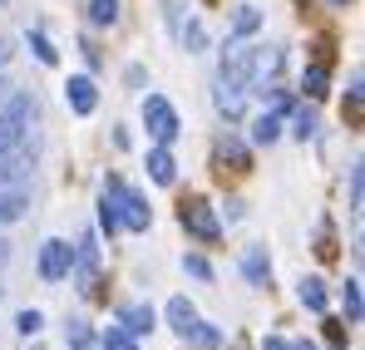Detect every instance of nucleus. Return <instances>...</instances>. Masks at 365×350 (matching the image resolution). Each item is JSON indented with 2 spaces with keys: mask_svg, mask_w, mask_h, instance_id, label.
<instances>
[{
  "mask_svg": "<svg viewBox=\"0 0 365 350\" xmlns=\"http://www.w3.org/2000/svg\"><path fill=\"white\" fill-rule=\"evenodd\" d=\"M30 118H35V99L30 94H5V104H0V153L15 148L30 133Z\"/></svg>",
  "mask_w": 365,
  "mask_h": 350,
  "instance_id": "f257e3e1",
  "label": "nucleus"
},
{
  "mask_svg": "<svg viewBox=\"0 0 365 350\" xmlns=\"http://www.w3.org/2000/svg\"><path fill=\"white\" fill-rule=\"evenodd\" d=\"M143 128H148L153 143L168 148V143L178 138V109H173L163 94H148V99H143Z\"/></svg>",
  "mask_w": 365,
  "mask_h": 350,
  "instance_id": "f03ea898",
  "label": "nucleus"
},
{
  "mask_svg": "<svg viewBox=\"0 0 365 350\" xmlns=\"http://www.w3.org/2000/svg\"><path fill=\"white\" fill-rule=\"evenodd\" d=\"M257 64H262V50H257V45H227L217 79H222V84H237V89H247V84L257 79Z\"/></svg>",
  "mask_w": 365,
  "mask_h": 350,
  "instance_id": "7ed1b4c3",
  "label": "nucleus"
},
{
  "mask_svg": "<svg viewBox=\"0 0 365 350\" xmlns=\"http://www.w3.org/2000/svg\"><path fill=\"white\" fill-rule=\"evenodd\" d=\"M35 168V143H15V148H5L0 153V192H10V187H25V177Z\"/></svg>",
  "mask_w": 365,
  "mask_h": 350,
  "instance_id": "20e7f679",
  "label": "nucleus"
},
{
  "mask_svg": "<svg viewBox=\"0 0 365 350\" xmlns=\"http://www.w3.org/2000/svg\"><path fill=\"white\" fill-rule=\"evenodd\" d=\"M74 272V247L64 242V237H50L45 247H40V277L45 282H64Z\"/></svg>",
  "mask_w": 365,
  "mask_h": 350,
  "instance_id": "39448f33",
  "label": "nucleus"
},
{
  "mask_svg": "<svg viewBox=\"0 0 365 350\" xmlns=\"http://www.w3.org/2000/svg\"><path fill=\"white\" fill-rule=\"evenodd\" d=\"M119 222L128 227V232H148V222H153L148 197H143L138 187H123V182H119Z\"/></svg>",
  "mask_w": 365,
  "mask_h": 350,
  "instance_id": "423d86ee",
  "label": "nucleus"
},
{
  "mask_svg": "<svg viewBox=\"0 0 365 350\" xmlns=\"http://www.w3.org/2000/svg\"><path fill=\"white\" fill-rule=\"evenodd\" d=\"M178 222H182L192 237H202V242H217V237H222V222L212 217V207H207V202H182Z\"/></svg>",
  "mask_w": 365,
  "mask_h": 350,
  "instance_id": "0eeeda50",
  "label": "nucleus"
},
{
  "mask_svg": "<svg viewBox=\"0 0 365 350\" xmlns=\"http://www.w3.org/2000/svg\"><path fill=\"white\" fill-rule=\"evenodd\" d=\"M64 104H69L79 118H89L94 109H99V89H94V79H89V74H69V84H64Z\"/></svg>",
  "mask_w": 365,
  "mask_h": 350,
  "instance_id": "6e6552de",
  "label": "nucleus"
},
{
  "mask_svg": "<svg viewBox=\"0 0 365 350\" xmlns=\"http://www.w3.org/2000/svg\"><path fill=\"white\" fill-rule=\"evenodd\" d=\"M119 182H123L119 173L104 177V197H99V232H104V237H114L123 227V222H119Z\"/></svg>",
  "mask_w": 365,
  "mask_h": 350,
  "instance_id": "1a4fd4ad",
  "label": "nucleus"
},
{
  "mask_svg": "<svg viewBox=\"0 0 365 350\" xmlns=\"http://www.w3.org/2000/svg\"><path fill=\"white\" fill-rule=\"evenodd\" d=\"M119 326L128 331V336H148V331H153V306H143V301L119 306Z\"/></svg>",
  "mask_w": 365,
  "mask_h": 350,
  "instance_id": "9d476101",
  "label": "nucleus"
},
{
  "mask_svg": "<svg viewBox=\"0 0 365 350\" xmlns=\"http://www.w3.org/2000/svg\"><path fill=\"white\" fill-rule=\"evenodd\" d=\"M148 177L158 182V187H173L178 182V163H173V153L158 143V148H148Z\"/></svg>",
  "mask_w": 365,
  "mask_h": 350,
  "instance_id": "9b49d317",
  "label": "nucleus"
},
{
  "mask_svg": "<svg viewBox=\"0 0 365 350\" xmlns=\"http://www.w3.org/2000/svg\"><path fill=\"white\" fill-rule=\"evenodd\" d=\"M242 94H247V89H237V84H222V79H217V89H212V104H217V114L237 123V118H242Z\"/></svg>",
  "mask_w": 365,
  "mask_h": 350,
  "instance_id": "f8f14e48",
  "label": "nucleus"
},
{
  "mask_svg": "<svg viewBox=\"0 0 365 350\" xmlns=\"http://www.w3.org/2000/svg\"><path fill=\"white\" fill-rule=\"evenodd\" d=\"M242 277L252 287H267V277H272V262H267V247H252L242 257Z\"/></svg>",
  "mask_w": 365,
  "mask_h": 350,
  "instance_id": "ddd939ff",
  "label": "nucleus"
},
{
  "mask_svg": "<svg viewBox=\"0 0 365 350\" xmlns=\"http://www.w3.org/2000/svg\"><path fill=\"white\" fill-rule=\"evenodd\" d=\"M20 217H25V187L0 192V227H10V222H20Z\"/></svg>",
  "mask_w": 365,
  "mask_h": 350,
  "instance_id": "4468645a",
  "label": "nucleus"
},
{
  "mask_svg": "<svg viewBox=\"0 0 365 350\" xmlns=\"http://www.w3.org/2000/svg\"><path fill=\"white\" fill-rule=\"evenodd\" d=\"M182 341H192V346H202V350H217V346H222V331L207 326V321H192V326L182 331Z\"/></svg>",
  "mask_w": 365,
  "mask_h": 350,
  "instance_id": "2eb2a0df",
  "label": "nucleus"
},
{
  "mask_svg": "<svg viewBox=\"0 0 365 350\" xmlns=\"http://www.w3.org/2000/svg\"><path fill=\"white\" fill-rule=\"evenodd\" d=\"M297 296H302V306H306V311H316V316H321V311H326V301H331V296H326V282H321V277H306Z\"/></svg>",
  "mask_w": 365,
  "mask_h": 350,
  "instance_id": "dca6fc26",
  "label": "nucleus"
},
{
  "mask_svg": "<svg viewBox=\"0 0 365 350\" xmlns=\"http://www.w3.org/2000/svg\"><path fill=\"white\" fill-rule=\"evenodd\" d=\"M277 138H282V109H272L252 123V143H277Z\"/></svg>",
  "mask_w": 365,
  "mask_h": 350,
  "instance_id": "f3484780",
  "label": "nucleus"
},
{
  "mask_svg": "<svg viewBox=\"0 0 365 350\" xmlns=\"http://www.w3.org/2000/svg\"><path fill=\"white\" fill-rule=\"evenodd\" d=\"M192 321H197V311H192V301H187V296H173V301H168V326H173V331H187V326H192Z\"/></svg>",
  "mask_w": 365,
  "mask_h": 350,
  "instance_id": "a211bd4d",
  "label": "nucleus"
},
{
  "mask_svg": "<svg viewBox=\"0 0 365 350\" xmlns=\"http://www.w3.org/2000/svg\"><path fill=\"white\" fill-rule=\"evenodd\" d=\"M326 84H331L326 64H311V69L302 74V89H306V99H326Z\"/></svg>",
  "mask_w": 365,
  "mask_h": 350,
  "instance_id": "6ab92c4d",
  "label": "nucleus"
},
{
  "mask_svg": "<svg viewBox=\"0 0 365 350\" xmlns=\"http://www.w3.org/2000/svg\"><path fill=\"white\" fill-rule=\"evenodd\" d=\"M89 25H119V0H89Z\"/></svg>",
  "mask_w": 365,
  "mask_h": 350,
  "instance_id": "aec40b11",
  "label": "nucleus"
},
{
  "mask_svg": "<svg viewBox=\"0 0 365 350\" xmlns=\"http://www.w3.org/2000/svg\"><path fill=\"white\" fill-rule=\"evenodd\" d=\"M341 306H346V316H351V321H361L365 301H361V282H356V277H351V282L341 287Z\"/></svg>",
  "mask_w": 365,
  "mask_h": 350,
  "instance_id": "412c9836",
  "label": "nucleus"
},
{
  "mask_svg": "<svg viewBox=\"0 0 365 350\" xmlns=\"http://www.w3.org/2000/svg\"><path fill=\"white\" fill-rule=\"evenodd\" d=\"M99 346H104V350H138V336H128V331H123V326H109V331H104V341H99Z\"/></svg>",
  "mask_w": 365,
  "mask_h": 350,
  "instance_id": "4be33fe9",
  "label": "nucleus"
},
{
  "mask_svg": "<svg viewBox=\"0 0 365 350\" xmlns=\"http://www.w3.org/2000/svg\"><path fill=\"white\" fill-rule=\"evenodd\" d=\"M30 50H35L40 64H55V59H60V50L50 45V35H45V30H30Z\"/></svg>",
  "mask_w": 365,
  "mask_h": 350,
  "instance_id": "5701e85b",
  "label": "nucleus"
},
{
  "mask_svg": "<svg viewBox=\"0 0 365 350\" xmlns=\"http://www.w3.org/2000/svg\"><path fill=\"white\" fill-rule=\"evenodd\" d=\"M217 158H222V163L232 158V168H237V173H247V148L237 143V138H222V143H217Z\"/></svg>",
  "mask_w": 365,
  "mask_h": 350,
  "instance_id": "b1692460",
  "label": "nucleus"
},
{
  "mask_svg": "<svg viewBox=\"0 0 365 350\" xmlns=\"http://www.w3.org/2000/svg\"><path fill=\"white\" fill-rule=\"evenodd\" d=\"M178 40L187 50H202V45H207V30H202L197 20H187V25H178Z\"/></svg>",
  "mask_w": 365,
  "mask_h": 350,
  "instance_id": "393cba45",
  "label": "nucleus"
},
{
  "mask_svg": "<svg viewBox=\"0 0 365 350\" xmlns=\"http://www.w3.org/2000/svg\"><path fill=\"white\" fill-rule=\"evenodd\" d=\"M292 133H297L302 143L316 133V109H311V104H306V109H297V118H292Z\"/></svg>",
  "mask_w": 365,
  "mask_h": 350,
  "instance_id": "a878e982",
  "label": "nucleus"
},
{
  "mask_svg": "<svg viewBox=\"0 0 365 350\" xmlns=\"http://www.w3.org/2000/svg\"><path fill=\"white\" fill-rule=\"evenodd\" d=\"M257 25H262V15H257L252 5H242V10H237V20H232V40H237V35H252Z\"/></svg>",
  "mask_w": 365,
  "mask_h": 350,
  "instance_id": "bb28decb",
  "label": "nucleus"
},
{
  "mask_svg": "<svg viewBox=\"0 0 365 350\" xmlns=\"http://www.w3.org/2000/svg\"><path fill=\"white\" fill-rule=\"evenodd\" d=\"M40 326H45V316H40V311H20V316H15V331H20L25 341H30V336H35Z\"/></svg>",
  "mask_w": 365,
  "mask_h": 350,
  "instance_id": "cd10ccee",
  "label": "nucleus"
},
{
  "mask_svg": "<svg viewBox=\"0 0 365 350\" xmlns=\"http://www.w3.org/2000/svg\"><path fill=\"white\" fill-rule=\"evenodd\" d=\"M69 341H74V350H89L94 341H89V326L84 321H69Z\"/></svg>",
  "mask_w": 365,
  "mask_h": 350,
  "instance_id": "c85d7f7f",
  "label": "nucleus"
},
{
  "mask_svg": "<svg viewBox=\"0 0 365 350\" xmlns=\"http://www.w3.org/2000/svg\"><path fill=\"white\" fill-rule=\"evenodd\" d=\"M182 267H187V272H192L197 282H207V277H212V267H207L202 257H182Z\"/></svg>",
  "mask_w": 365,
  "mask_h": 350,
  "instance_id": "c756f323",
  "label": "nucleus"
},
{
  "mask_svg": "<svg viewBox=\"0 0 365 350\" xmlns=\"http://www.w3.org/2000/svg\"><path fill=\"white\" fill-rule=\"evenodd\" d=\"M351 207H361V163L351 168Z\"/></svg>",
  "mask_w": 365,
  "mask_h": 350,
  "instance_id": "7c9ffc66",
  "label": "nucleus"
},
{
  "mask_svg": "<svg viewBox=\"0 0 365 350\" xmlns=\"http://www.w3.org/2000/svg\"><path fill=\"white\" fill-rule=\"evenodd\" d=\"M282 350H316V346H311V341H287Z\"/></svg>",
  "mask_w": 365,
  "mask_h": 350,
  "instance_id": "2f4dec72",
  "label": "nucleus"
},
{
  "mask_svg": "<svg viewBox=\"0 0 365 350\" xmlns=\"http://www.w3.org/2000/svg\"><path fill=\"white\" fill-rule=\"evenodd\" d=\"M326 5H331V10H346V5H356V0H326Z\"/></svg>",
  "mask_w": 365,
  "mask_h": 350,
  "instance_id": "473e14b6",
  "label": "nucleus"
},
{
  "mask_svg": "<svg viewBox=\"0 0 365 350\" xmlns=\"http://www.w3.org/2000/svg\"><path fill=\"white\" fill-rule=\"evenodd\" d=\"M5 262H10V247H5V242H0V267H5Z\"/></svg>",
  "mask_w": 365,
  "mask_h": 350,
  "instance_id": "72a5a7b5",
  "label": "nucleus"
},
{
  "mask_svg": "<svg viewBox=\"0 0 365 350\" xmlns=\"http://www.w3.org/2000/svg\"><path fill=\"white\" fill-rule=\"evenodd\" d=\"M5 59H10V45H5V40H0V64H5Z\"/></svg>",
  "mask_w": 365,
  "mask_h": 350,
  "instance_id": "f704fd0d",
  "label": "nucleus"
},
{
  "mask_svg": "<svg viewBox=\"0 0 365 350\" xmlns=\"http://www.w3.org/2000/svg\"><path fill=\"white\" fill-rule=\"evenodd\" d=\"M5 89H10V84H5V79H0V104H5Z\"/></svg>",
  "mask_w": 365,
  "mask_h": 350,
  "instance_id": "c9c22d12",
  "label": "nucleus"
}]
</instances>
